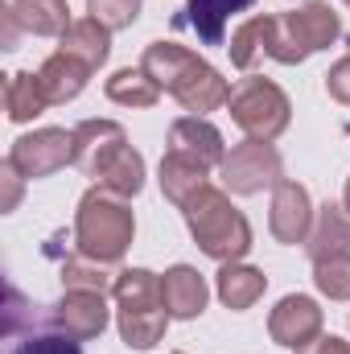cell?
Here are the masks:
<instances>
[{
  "mask_svg": "<svg viewBox=\"0 0 350 354\" xmlns=\"http://www.w3.org/2000/svg\"><path fill=\"white\" fill-rule=\"evenodd\" d=\"M75 165L107 194L136 198L145 189V157L116 120H83L75 128Z\"/></svg>",
  "mask_w": 350,
  "mask_h": 354,
  "instance_id": "1",
  "label": "cell"
},
{
  "mask_svg": "<svg viewBox=\"0 0 350 354\" xmlns=\"http://www.w3.org/2000/svg\"><path fill=\"white\" fill-rule=\"evenodd\" d=\"M140 66L157 79V87L169 91L190 115L219 111V107L231 99L227 79H223L206 58H198L194 50H185V46H177V41H149Z\"/></svg>",
  "mask_w": 350,
  "mask_h": 354,
  "instance_id": "2",
  "label": "cell"
},
{
  "mask_svg": "<svg viewBox=\"0 0 350 354\" xmlns=\"http://www.w3.org/2000/svg\"><path fill=\"white\" fill-rule=\"evenodd\" d=\"M185 227L194 235V243L219 260V264H235L252 252V223L243 218V210L231 206L227 189H214V185H202L185 206Z\"/></svg>",
  "mask_w": 350,
  "mask_h": 354,
  "instance_id": "3",
  "label": "cell"
},
{
  "mask_svg": "<svg viewBox=\"0 0 350 354\" xmlns=\"http://www.w3.org/2000/svg\"><path fill=\"white\" fill-rule=\"evenodd\" d=\"M116 322H120V338L128 351H153L165 338L169 326V309L161 297V276H153L149 268H124L116 276Z\"/></svg>",
  "mask_w": 350,
  "mask_h": 354,
  "instance_id": "4",
  "label": "cell"
},
{
  "mask_svg": "<svg viewBox=\"0 0 350 354\" xmlns=\"http://www.w3.org/2000/svg\"><path fill=\"white\" fill-rule=\"evenodd\" d=\"M132 235H136V218H132L128 198L107 194L99 185L83 194L79 214H75V248H79V256L99 260V264H116L132 248Z\"/></svg>",
  "mask_w": 350,
  "mask_h": 354,
  "instance_id": "5",
  "label": "cell"
},
{
  "mask_svg": "<svg viewBox=\"0 0 350 354\" xmlns=\"http://www.w3.org/2000/svg\"><path fill=\"white\" fill-rule=\"evenodd\" d=\"M338 33H342L338 12H334L326 0H305V4H297V8L272 17L264 54H268L272 62H280V66H297V62H305L309 54L334 46Z\"/></svg>",
  "mask_w": 350,
  "mask_h": 354,
  "instance_id": "6",
  "label": "cell"
},
{
  "mask_svg": "<svg viewBox=\"0 0 350 354\" xmlns=\"http://www.w3.org/2000/svg\"><path fill=\"white\" fill-rule=\"evenodd\" d=\"M227 107H231V120L248 132V140H276L288 128V120H293L288 95L276 87L272 79H256V75L243 79L239 87L231 91Z\"/></svg>",
  "mask_w": 350,
  "mask_h": 354,
  "instance_id": "7",
  "label": "cell"
},
{
  "mask_svg": "<svg viewBox=\"0 0 350 354\" xmlns=\"http://www.w3.org/2000/svg\"><path fill=\"white\" fill-rule=\"evenodd\" d=\"M219 177H223V189L227 194L252 198V194H264L268 185H280L284 181V161L272 149V140H243V145H235L223 157Z\"/></svg>",
  "mask_w": 350,
  "mask_h": 354,
  "instance_id": "8",
  "label": "cell"
},
{
  "mask_svg": "<svg viewBox=\"0 0 350 354\" xmlns=\"http://www.w3.org/2000/svg\"><path fill=\"white\" fill-rule=\"evenodd\" d=\"M4 161L25 181L50 177L58 169H66V165H75V132H66V128H37L29 136H17Z\"/></svg>",
  "mask_w": 350,
  "mask_h": 354,
  "instance_id": "9",
  "label": "cell"
},
{
  "mask_svg": "<svg viewBox=\"0 0 350 354\" xmlns=\"http://www.w3.org/2000/svg\"><path fill=\"white\" fill-rule=\"evenodd\" d=\"M66 0H8L4 4V50H17L21 33L33 37H62L71 29Z\"/></svg>",
  "mask_w": 350,
  "mask_h": 354,
  "instance_id": "10",
  "label": "cell"
},
{
  "mask_svg": "<svg viewBox=\"0 0 350 354\" xmlns=\"http://www.w3.org/2000/svg\"><path fill=\"white\" fill-rule=\"evenodd\" d=\"M107 317H111L107 292H79V288H66V297L58 305H50V313H46V322L75 342L99 338L107 330Z\"/></svg>",
  "mask_w": 350,
  "mask_h": 354,
  "instance_id": "11",
  "label": "cell"
},
{
  "mask_svg": "<svg viewBox=\"0 0 350 354\" xmlns=\"http://www.w3.org/2000/svg\"><path fill=\"white\" fill-rule=\"evenodd\" d=\"M313 218H317V210H313L309 189H305L301 181H288V177H284L280 185H272V214H268V227H272L276 243H288V248L309 243Z\"/></svg>",
  "mask_w": 350,
  "mask_h": 354,
  "instance_id": "12",
  "label": "cell"
},
{
  "mask_svg": "<svg viewBox=\"0 0 350 354\" xmlns=\"http://www.w3.org/2000/svg\"><path fill=\"white\" fill-rule=\"evenodd\" d=\"M326 317H322V305L313 297H301V292H288L276 301V309L268 313V334L276 346H288V351H301L305 342H313L322 334Z\"/></svg>",
  "mask_w": 350,
  "mask_h": 354,
  "instance_id": "13",
  "label": "cell"
},
{
  "mask_svg": "<svg viewBox=\"0 0 350 354\" xmlns=\"http://www.w3.org/2000/svg\"><path fill=\"white\" fill-rule=\"evenodd\" d=\"M169 153L202 165V169H219L227 157V145H223V132L206 115H181L169 128Z\"/></svg>",
  "mask_w": 350,
  "mask_h": 354,
  "instance_id": "14",
  "label": "cell"
},
{
  "mask_svg": "<svg viewBox=\"0 0 350 354\" xmlns=\"http://www.w3.org/2000/svg\"><path fill=\"white\" fill-rule=\"evenodd\" d=\"M161 297H165L169 317L194 322V317H202V309H206V301H210V288H206V280H202L198 268L177 264L161 276Z\"/></svg>",
  "mask_w": 350,
  "mask_h": 354,
  "instance_id": "15",
  "label": "cell"
},
{
  "mask_svg": "<svg viewBox=\"0 0 350 354\" xmlns=\"http://www.w3.org/2000/svg\"><path fill=\"white\" fill-rule=\"evenodd\" d=\"M95 75L87 62H79V58H71V54H50L46 62H42V71H37V83L46 91V99H50V107H58V103H71V99H79L83 87H87V79Z\"/></svg>",
  "mask_w": 350,
  "mask_h": 354,
  "instance_id": "16",
  "label": "cell"
},
{
  "mask_svg": "<svg viewBox=\"0 0 350 354\" xmlns=\"http://www.w3.org/2000/svg\"><path fill=\"white\" fill-rule=\"evenodd\" d=\"M309 260H338V256H350V214L347 206H334L326 202L313 218V231H309Z\"/></svg>",
  "mask_w": 350,
  "mask_h": 354,
  "instance_id": "17",
  "label": "cell"
},
{
  "mask_svg": "<svg viewBox=\"0 0 350 354\" xmlns=\"http://www.w3.org/2000/svg\"><path fill=\"white\" fill-rule=\"evenodd\" d=\"M264 288H268V276L252 264H239V260H235V264H223L219 268V280H214V292H219V301H223L231 313L252 309L264 297Z\"/></svg>",
  "mask_w": 350,
  "mask_h": 354,
  "instance_id": "18",
  "label": "cell"
},
{
  "mask_svg": "<svg viewBox=\"0 0 350 354\" xmlns=\"http://www.w3.org/2000/svg\"><path fill=\"white\" fill-rule=\"evenodd\" d=\"M252 4L256 0H185V25L202 37V46H223L227 21Z\"/></svg>",
  "mask_w": 350,
  "mask_h": 354,
  "instance_id": "19",
  "label": "cell"
},
{
  "mask_svg": "<svg viewBox=\"0 0 350 354\" xmlns=\"http://www.w3.org/2000/svg\"><path fill=\"white\" fill-rule=\"evenodd\" d=\"M58 50L71 54V58H79V62H87L91 71H99L107 62V54H111V29L99 25L95 17H83V21H75L58 37Z\"/></svg>",
  "mask_w": 350,
  "mask_h": 354,
  "instance_id": "20",
  "label": "cell"
},
{
  "mask_svg": "<svg viewBox=\"0 0 350 354\" xmlns=\"http://www.w3.org/2000/svg\"><path fill=\"white\" fill-rule=\"evenodd\" d=\"M107 99L111 103H120V107H136V111H145V107H157L161 103V87H157V79L145 71V66H124V71H116L111 79H107Z\"/></svg>",
  "mask_w": 350,
  "mask_h": 354,
  "instance_id": "21",
  "label": "cell"
},
{
  "mask_svg": "<svg viewBox=\"0 0 350 354\" xmlns=\"http://www.w3.org/2000/svg\"><path fill=\"white\" fill-rule=\"evenodd\" d=\"M46 107H50V99H46L42 83H37V75L17 71V75L4 79V111H8L12 124H29V120L42 115Z\"/></svg>",
  "mask_w": 350,
  "mask_h": 354,
  "instance_id": "22",
  "label": "cell"
},
{
  "mask_svg": "<svg viewBox=\"0 0 350 354\" xmlns=\"http://www.w3.org/2000/svg\"><path fill=\"white\" fill-rule=\"evenodd\" d=\"M206 174H210V169H202V165H194V161H185V157H177V153H165V157H161V189H165V198H169L174 206H185L202 185H210Z\"/></svg>",
  "mask_w": 350,
  "mask_h": 354,
  "instance_id": "23",
  "label": "cell"
},
{
  "mask_svg": "<svg viewBox=\"0 0 350 354\" xmlns=\"http://www.w3.org/2000/svg\"><path fill=\"white\" fill-rule=\"evenodd\" d=\"M268 25H272V17L260 12V17H248L235 33H231V62L239 66V71H252L256 62L264 58V46H268Z\"/></svg>",
  "mask_w": 350,
  "mask_h": 354,
  "instance_id": "24",
  "label": "cell"
},
{
  "mask_svg": "<svg viewBox=\"0 0 350 354\" xmlns=\"http://www.w3.org/2000/svg\"><path fill=\"white\" fill-rule=\"evenodd\" d=\"M62 288H79V292H111L116 280L103 272L99 260H87V256H71L62 264Z\"/></svg>",
  "mask_w": 350,
  "mask_h": 354,
  "instance_id": "25",
  "label": "cell"
},
{
  "mask_svg": "<svg viewBox=\"0 0 350 354\" xmlns=\"http://www.w3.org/2000/svg\"><path fill=\"white\" fill-rule=\"evenodd\" d=\"M313 284L330 301H350V256L338 260H317L313 264Z\"/></svg>",
  "mask_w": 350,
  "mask_h": 354,
  "instance_id": "26",
  "label": "cell"
},
{
  "mask_svg": "<svg viewBox=\"0 0 350 354\" xmlns=\"http://www.w3.org/2000/svg\"><path fill=\"white\" fill-rule=\"evenodd\" d=\"M140 4H145V0H87V12L99 25H107V29L116 33V29H128V25L140 17Z\"/></svg>",
  "mask_w": 350,
  "mask_h": 354,
  "instance_id": "27",
  "label": "cell"
},
{
  "mask_svg": "<svg viewBox=\"0 0 350 354\" xmlns=\"http://www.w3.org/2000/svg\"><path fill=\"white\" fill-rule=\"evenodd\" d=\"M8 354H83V351H79L75 338H66V334L54 330V334H29V338H21Z\"/></svg>",
  "mask_w": 350,
  "mask_h": 354,
  "instance_id": "28",
  "label": "cell"
},
{
  "mask_svg": "<svg viewBox=\"0 0 350 354\" xmlns=\"http://www.w3.org/2000/svg\"><path fill=\"white\" fill-rule=\"evenodd\" d=\"M326 91H330L338 103H347L350 107V54L347 58H338V62L326 71Z\"/></svg>",
  "mask_w": 350,
  "mask_h": 354,
  "instance_id": "29",
  "label": "cell"
},
{
  "mask_svg": "<svg viewBox=\"0 0 350 354\" xmlns=\"http://www.w3.org/2000/svg\"><path fill=\"white\" fill-rule=\"evenodd\" d=\"M0 177H4V198H0V210L8 214V210H17V202H21V181H25V177L17 174L8 161L0 165Z\"/></svg>",
  "mask_w": 350,
  "mask_h": 354,
  "instance_id": "30",
  "label": "cell"
},
{
  "mask_svg": "<svg viewBox=\"0 0 350 354\" xmlns=\"http://www.w3.org/2000/svg\"><path fill=\"white\" fill-rule=\"evenodd\" d=\"M297 354H350L347 338H334V334H317L313 342H305Z\"/></svg>",
  "mask_w": 350,
  "mask_h": 354,
  "instance_id": "31",
  "label": "cell"
},
{
  "mask_svg": "<svg viewBox=\"0 0 350 354\" xmlns=\"http://www.w3.org/2000/svg\"><path fill=\"white\" fill-rule=\"evenodd\" d=\"M342 206H347V214H350V177H347V189H342Z\"/></svg>",
  "mask_w": 350,
  "mask_h": 354,
  "instance_id": "32",
  "label": "cell"
},
{
  "mask_svg": "<svg viewBox=\"0 0 350 354\" xmlns=\"http://www.w3.org/2000/svg\"><path fill=\"white\" fill-rule=\"evenodd\" d=\"M174 354H181V351H174Z\"/></svg>",
  "mask_w": 350,
  "mask_h": 354,
  "instance_id": "33",
  "label": "cell"
},
{
  "mask_svg": "<svg viewBox=\"0 0 350 354\" xmlns=\"http://www.w3.org/2000/svg\"><path fill=\"white\" fill-rule=\"evenodd\" d=\"M347 4H350V0H347Z\"/></svg>",
  "mask_w": 350,
  "mask_h": 354,
  "instance_id": "34",
  "label": "cell"
}]
</instances>
